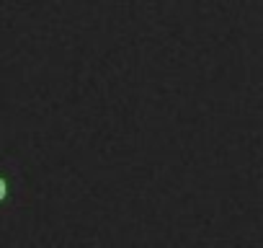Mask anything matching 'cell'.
<instances>
[{"label": "cell", "mask_w": 263, "mask_h": 248, "mask_svg": "<svg viewBox=\"0 0 263 248\" xmlns=\"http://www.w3.org/2000/svg\"><path fill=\"white\" fill-rule=\"evenodd\" d=\"M8 197H11V181H8V176L0 173V204L8 202Z\"/></svg>", "instance_id": "6da1fadb"}]
</instances>
